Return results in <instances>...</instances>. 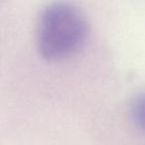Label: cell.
<instances>
[{
	"label": "cell",
	"instance_id": "cell-2",
	"mask_svg": "<svg viewBox=\"0 0 145 145\" xmlns=\"http://www.w3.org/2000/svg\"><path fill=\"white\" fill-rule=\"evenodd\" d=\"M131 116L136 125L145 131V93L138 95L132 102Z\"/></svg>",
	"mask_w": 145,
	"mask_h": 145
},
{
	"label": "cell",
	"instance_id": "cell-1",
	"mask_svg": "<svg viewBox=\"0 0 145 145\" xmlns=\"http://www.w3.org/2000/svg\"><path fill=\"white\" fill-rule=\"evenodd\" d=\"M89 23L85 13L73 3L56 1L47 5L39 17L37 50L49 62H60L75 56L85 46Z\"/></svg>",
	"mask_w": 145,
	"mask_h": 145
}]
</instances>
